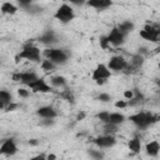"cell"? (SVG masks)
Instances as JSON below:
<instances>
[{
    "instance_id": "6da1fadb",
    "label": "cell",
    "mask_w": 160,
    "mask_h": 160,
    "mask_svg": "<svg viewBox=\"0 0 160 160\" xmlns=\"http://www.w3.org/2000/svg\"><path fill=\"white\" fill-rule=\"evenodd\" d=\"M158 119V116L152 115L151 112H146V111H141V112H136L134 115L129 116V120L135 124L139 129H146L148 126H150L152 122H155Z\"/></svg>"
},
{
    "instance_id": "7a4b0ae2",
    "label": "cell",
    "mask_w": 160,
    "mask_h": 160,
    "mask_svg": "<svg viewBox=\"0 0 160 160\" xmlns=\"http://www.w3.org/2000/svg\"><path fill=\"white\" fill-rule=\"evenodd\" d=\"M44 56L52 61L55 65H62L68 61L69 54L64 49H58V48H48L44 50Z\"/></svg>"
},
{
    "instance_id": "3957f363",
    "label": "cell",
    "mask_w": 160,
    "mask_h": 160,
    "mask_svg": "<svg viewBox=\"0 0 160 160\" xmlns=\"http://www.w3.org/2000/svg\"><path fill=\"white\" fill-rule=\"evenodd\" d=\"M54 18L56 20H59L60 22H70L71 20H74L75 18V14H74V10L70 5L68 4H62L58 8L56 12L54 14Z\"/></svg>"
},
{
    "instance_id": "277c9868",
    "label": "cell",
    "mask_w": 160,
    "mask_h": 160,
    "mask_svg": "<svg viewBox=\"0 0 160 160\" xmlns=\"http://www.w3.org/2000/svg\"><path fill=\"white\" fill-rule=\"evenodd\" d=\"M18 59H25V60H30V61H40V49L35 45H26L24 46V49L19 52Z\"/></svg>"
},
{
    "instance_id": "5b68a950",
    "label": "cell",
    "mask_w": 160,
    "mask_h": 160,
    "mask_svg": "<svg viewBox=\"0 0 160 160\" xmlns=\"http://www.w3.org/2000/svg\"><path fill=\"white\" fill-rule=\"evenodd\" d=\"M159 35H160V28L158 25L146 24L144 26V29L140 30V36L144 40H148V41H151V42L159 41Z\"/></svg>"
},
{
    "instance_id": "8992f818",
    "label": "cell",
    "mask_w": 160,
    "mask_h": 160,
    "mask_svg": "<svg viewBox=\"0 0 160 160\" xmlns=\"http://www.w3.org/2000/svg\"><path fill=\"white\" fill-rule=\"evenodd\" d=\"M29 89L32 92H51L54 91L52 88L46 82V80L44 78H38L34 81H31L29 85Z\"/></svg>"
},
{
    "instance_id": "52a82bcc",
    "label": "cell",
    "mask_w": 160,
    "mask_h": 160,
    "mask_svg": "<svg viewBox=\"0 0 160 160\" xmlns=\"http://www.w3.org/2000/svg\"><path fill=\"white\" fill-rule=\"evenodd\" d=\"M128 65V60L121 56V55H116V56H112L110 58L109 62H108V68L110 70H114V71H122Z\"/></svg>"
},
{
    "instance_id": "ba28073f",
    "label": "cell",
    "mask_w": 160,
    "mask_h": 160,
    "mask_svg": "<svg viewBox=\"0 0 160 160\" xmlns=\"http://www.w3.org/2000/svg\"><path fill=\"white\" fill-rule=\"evenodd\" d=\"M110 75H111V70L108 68V65H105V64H99V65L94 69L91 78H92V80L98 81V80H106V79L110 78Z\"/></svg>"
},
{
    "instance_id": "9c48e42d",
    "label": "cell",
    "mask_w": 160,
    "mask_h": 160,
    "mask_svg": "<svg viewBox=\"0 0 160 160\" xmlns=\"http://www.w3.org/2000/svg\"><path fill=\"white\" fill-rule=\"evenodd\" d=\"M106 39H108V41H109L110 45L119 46V45H121V44L124 42V40H125V35H124V34L115 26V28L111 29V31L109 32V35L106 36Z\"/></svg>"
},
{
    "instance_id": "30bf717a",
    "label": "cell",
    "mask_w": 160,
    "mask_h": 160,
    "mask_svg": "<svg viewBox=\"0 0 160 160\" xmlns=\"http://www.w3.org/2000/svg\"><path fill=\"white\" fill-rule=\"evenodd\" d=\"M18 152V146L14 141V139H6L1 145H0V155H6L11 156Z\"/></svg>"
},
{
    "instance_id": "8fae6325",
    "label": "cell",
    "mask_w": 160,
    "mask_h": 160,
    "mask_svg": "<svg viewBox=\"0 0 160 160\" xmlns=\"http://www.w3.org/2000/svg\"><path fill=\"white\" fill-rule=\"evenodd\" d=\"M94 142H95L96 146H99V148H101V149H106V148H111V146H114L115 142H116V140H115L114 135L104 134V135L96 138V139L94 140Z\"/></svg>"
},
{
    "instance_id": "7c38bea8",
    "label": "cell",
    "mask_w": 160,
    "mask_h": 160,
    "mask_svg": "<svg viewBox=\"0 0 160 160\" xmlns=\"http://www.w3.org/2000/svg\"><path fill=\"white\" fill-rule=\"evenodd\" d=\"M36 114H38L40 118H42V119H55V118L58 116L56 110H55L52 106H49V105L39 108V109L36 110Z\"/></svg>"
},
{
    "instance_id": "4fadbf2b",
    "label": "cell",
    "mask_w": 160,
    "mask_h": 160,
    "mask_svg": "<svg viewBox=\"0 0 160 160\" xmlns=\"http://www.w3.org/2000/svg\"><path fill=\"white\" fill-rule=\"evenodd\" d=\"M85 4L89 8H92V9H96V10H102V9H106V8L111 6L112 0H86Z\"/></svg>"
},
{
    "instance_id": "5bb4252c",
    "label": "cell",
    "mask_w": 160,
    "mask_h": 160,
    "mask_svg": "<svg viewBox=\"0 0 160 160\" xmlns=\"http://www.w3.org/2000/svg\"><path fill=\"white\" fill-rule=\"evenodd\" d=\"M39 41L42 42V44H46V45H52L55 42H58V39H56V35L54 31L49 30V31H45L40 38H39Z\"/></svg>"
},
{
    "instance_id": "9a60e30c",
    "label": "cell",
    "mask_w": 160,
    "mask_h": 160,
    "mask_svg": "<svg viewBox=\"0 0 160 160\" xmlns=\"http://www.w3.org/2000/svg\"><path fill=\"white\" fill-rule=\"evenodd\" d=\"M145 150H146V154L150 155V156H158L159 151H160V145L156 140H152L150 142L146 144L145 146Z\"/></svg>"
},
{
    "instance_id": "2e32d148",
    "label": "cell",
    "mask_w": 160,
    "mask_h": 160,
    "mask_svg": "<svg viewBox=\"0 0 160 160\" xmlns=\"http://www.w3.org/2000/svg\"><path fill=\"white\" fill-rule=\"evenodd\" d=\"M35 79H38V75L32 71H24L20 72V82L24 85H29L31 81H34Z\"/></svg>"
},
{
    "instance_id": "e0dca14e",
    "label": "cell",
    "mask_w": 160,
    "mask_h": 160,
    "mask_svg": "<svg viewBox=\"0 0 160 160\" xmlns=\"http://www.w3.org/2000/svg\"><path fill=\"white\" fill-rule=\"evenodd\" d=\"M12 101V95L8 90H0V109H5L8 104Z\"/></svg>"
},
{
    "instance_id": "ac0fdd59",
    "label": "cell",
    "mask_w": 160,
    "mask_h": 160,
    "mask_svg": "<svg viewBox=\"0 0 160 160\" xmlns=\"http://www.w3.org/2000/svg\"><path fill=\"white\" fill-rule=\"evenodd\" d=\"M0 10H1L2 14H6V15H14V14H16L18 8H16L14 4H11L10 1H5V2L1 5Z\"/></svg>"
},
{
    "instance_id": "d6986e66",
    "label": "cell",
    "mask_w": 160,
    "mask_h": 160,
    "mask_svg": "<svg viewBox=\"0 0 160 160\" xmlns=\"http://www.w3.org/2000/svg\"><path fill=\"white\" fill-rule=\"evenodd\" d=\"M125 121V116L120 112H110L109 115V121L110 124H114V125H120Z\"/></svg>"
},
{
    "instance_id": "ffe728a7",
    "label": "cell",
    "mask_w": 160,
    "mask_h": 160,
    "mask_svg": "<svg viewBox=\"0 0 160 160\" xmlns=\"http://www.w3.org/2000/svg\"><path fill=\"white\" fill-rule=\"evenodd\" d=\"M50 82H51V85L55 86V88H64V86H66V79H65L64 76H61V75L52 76V78L50 79Z\"/></svg>"
},
{
    "instance_id": "44dd1931",
    "label": "cell",
    "mask_w": 160,
    "mask_h": 160,
    "mask_svg": "<svg viewBox=\"0 0 160 160\" xmlns=\"http://www.w3.org/2000/svg\"><path fill=\"white\" fill-rule=\"evenodd\" d=\"M128 148H129V150H131L132 152H139L140 149H141L140 139H139V138H132L131 140H129V142H128Z\"/></svg>"
},
{
    "instance_id": "7402d4cb",
    "label": "cell",
    "mask_w": 160,
    "mask_h": 160,
    "mask_svg": "<svg viewBox=\"0 0 160 160\" xmlns=\"http://www.w3.org/2000/svg\"><path fill=\"white\" fill-rule=\"evenodd\" d=\"M124 35H128L129 32H131L134 30V24L131 21H124L121 24H119V26H116Z\"/></svg>"
},
{
    "instance_id": "603a6c76",
    "label": "cell",
    "mask_w": 160,
    "mask_h": 160,
    "mask_svg": "<svg viewBox=\"0 0 160 160\" xmlns=\"http://www.w3.org/2000/svg\"><path fill=\"white\" fill-rule=\"evenodd\" d=\"M144 96L139 92V90H134V96L128 100V106H135V105H139L141 101H142Z\"/></svg>"
},
{
    "instance_id": "cb8c5ba5",
    "label": "cell",
    "mask_w": 160,
    "mask_h": 160,
    "mask_svg": "<svg viewBox=\"0 0 160 160\" xmlns=\"http://www.w3.org/2000/svg\"><path fill=\"white\" fill-rule=\"evenodd\" d=\"M40 65H41V69H42L44 71H52V70L55 69V66H56V65H55L52 61H50L49 59L42 60Z\"/></svg>"
},
{
    "instance_id": "d4e9b609",
    "label": "cell",
    "mask_w": 160,
    "mask_h": 160,
    "mask_svg": "<svg viewBox=\"0 0 160 160\" xmlns=\"http://www.w3.org/2000/svg\"><path fill=\"white\" fill-rule=\"evenodd\" d=\"M116 131H118V125H114V124H110V122H105V125H104V132L105 134L112 135Z\"/></svg>"
},
{
    "instance_id": "484cf974",
    "label": "cell",
    "mask_w": 160,
    "mask_h": 160,
    "mask_svg": "<svg viewBox=\"0 0 160 160\" xmlns=\"http://www.w3.org/2000/svg\"><path fill=\"white\" fill-rule=\"evenodd\" d=\"M61 98H64L66 101H69V102H71V104H74V101H75L74 94H72L70 90H65L64 92H61Z\"/></svg>"
},
{
    "instance_id": "4316f807",
    "label": "cell",
    "mask_w": 160,
    "mask_h": 160,
    "mask_svg": "<svg viewBox=\"0 0 160 160\" xmlns=\"http://www.w3.org/2000/svg\"><path fill=\"white\" fill-rule=\"evenodd\" d=\"M109 115H110V112L109 111H101V112H99L98 115H96V118L101 121V122H108L109 121Z\"/></svg>"
},
{
    "instance_id": "83f0119b",
    "label": "cell",
    "mask_w": 160,
    "mask_h": 160,
    "mask_svg": "<svg viewBox=\"0 0 160 160\" xmlns=\"http://www.w3.org/2000/svg\"><path fill=\"white\" fill-rule=\"evenodd\" d=\"M98 100H100V101H102V102H108V101L111 100V96H110L109 94H106V92H101V94L98 96Z\"/></svg>"
},
{
    "instance_id": "f1b7e54d",
    "label": "cell",
    "mask_w": 160,
    "mask_h": 160,
    "mask_svg": "<svg viewBox=\"0 0 160 160\" xmlns=\"http://www.w3.org/2000/svg\"><path fill=\"white\" fill-rule=\"evenodd\" d=\"M89 155L91 156V158H94V159H101L104 155H102V152H100V151H96V150H92V149H90L89 150Z\"/></svg>"
},
{
    "instance_id": "f546056e",
    "label": "cell",
    "mask_w": 160,
    "mask_h": 160,
    "mask_svg": "<svg viewBox=\"0 0 160 160\" xmlns=\"http://www.w3.org/2000/svg\"><path fill=\"white\" fill-rule=\"evenodd\" d=\"M100 46H101L102 49H108V48L110 46V44H109L106 36H100Z\"/></svg>"
},
{
    "instance_id": "4dcf8cb0",
    "label": "cell",
    "mask_w": 160,
    "mask_h": 160,
    "mask_svg": "<svg viewBox=\"0 0 160 160\" xmlns=\"http://www.w3.org/2000/svg\"><path fill=\"white\" fill-rule=\"evenodd\" d=\"M18 94L20 98H28L29 96V90H26L25 88H19L18 89Z\"/></svg>"
},
{
    "instance_id": "1f68e13d",
    "label": "cell",
    "mask_w": 160,
    "mask_h": 160,
    "mask_svg": "<svg viewBox=\"0 0 160 160\" xmlns=\"http://www.w3.org/2000/svg\"><path fill=\"white\" fill-rule=\"evenodd\" d=\"M126 106H128V101L126 100H119V101L115 102V108H118V109H124Z\"/></svg>"
},
{
    "instance_id": "d6a6232c",
    "label": "cell",
    "mask_w": 160,
    "mask_h": 160,
    "mask_svg": "<svg viewBox=\"0 0 160 160\" xmlns=\"http://www.w3.org/2000/svg\"><path fill=\"white\" fill-rule=\"evenodd\" d=\"M18 108V104L16 102H10V104H8L6 106H5V111H14L15 109Z\"/></svg>"
},
{
    "instance_id": "836d02e7",
    "label": "cell",
    "mask_w": 160,
    "mask_h": 160,
    "mask_svg": "<svg viewBox=\"0 0 160 160\" xmlns=\"http://www.w3.org/2000/svg\"><path fill=\"white\" fill-rule=\"evenodd\" d=\"M19 4H20V6H22V8H26V6H29V5H31V2H32V0H16Z\"/></svg>"
},
{
    "instance_id": "e575fe53",
    "label": "cell",
    "mask_w": 160,
    "mask_h": 160,
    "mask_svg": "<svg viewBox=\"0 0 160 160\" xmlns=\"http://www.w3.org/2000/svg\"><path fill=\"white\" fill-rule=\"evenodd\" d=\"M132 96H134V91H132V90H125V91H124V98H125L126 100H130Z\"/></svg>"
},
{
    "instance_id": "d590c367",
    "label": "cell",
    "mask_w": 160,
    "mask_h": 160,
    "mask_svg": "<svg viewBox=\"0 0 160 160\" xmlns=\"http://www.w3.org/2000/svg\"><path fill=\"white\" fill-rule=\"evenodd\" d=\"M52 124H54V120L52 119H44V120H41V125L49 126V125H52Z\"/></svg>"
},
{
    "instance_id": "8d00e7d4",
    "label": "cell",
    "mask_w": 160,
    "mask_h": 160,
    "mask_svg": "<svg viewBox=\"0 0 160 160\" xmlns=\"http://www.w3.org/2000/svg\"><path fill=\"white\" fill-rule=\"evenodd\" d=\"M71 4H74V5H78V6H81V5H84L85 2H86V0H69Z\"/></svg>"
},
{
    "instance_id": "74e56055",
    "label": "cell",
    "mask_w": 160,
    "mask_h": 160,
    "mask_svg": "<svg viewBox=\"0 0 160 160\" xmlns=\"http://www.w3.org/2000/svg\"><path fill=\"white\" fill-rule=\"evenodd\" d=\"M11 78H12V80H14V81H16V82H20V72H14Z\"/></svg>"
},
{
    "instance_id": "f35d334b",
    "label": "cell",
    "mask_w": 160,
    "mask_h": 160,
    "mask_svg": "<svg viewBox=\"0 0 160 160\" xmlns=\"http://www.w3.org/2000/svg\"><path fill=\"white\" fill-rule=\"evenodd\" d=\"M55 159H56V155H54V154L46 155V160H55Z\"/></svg>"
},
{
    "instance_id": "ab89813d",
    "label": "cell",
    "mask_w": 160,
    "mask_h": 160,
    "mask_svg": "<svg viewBox=\"0 0 160 160\" xmlns=\"http://www.w3.org/2000/svg\"><path fill=\"white\" fill-rule=\"evenodd\" d=\"M85 118V112H80V114H78V116H76V120H82Z\"/></svg>"
},
{
    "instance_id": "60d3db41",
    "label": "cell",
    "mask_w": 160,
    "mask_h": 160,
    "mask_svg": "<svg viewBox=\"0 0 160 160\" xmlns=\"http://www.w3.org/2000/svg\"><path fill=\"white\" fill-rule=\"evenodd\" d=\"M29 144H30V145H38V144H39V142H38V141H36V140H35V139H31V140H30V141H29Z\"/></svg>"
},
{
    "instance_id": "b9f144b4",
    "label": "cell",
    "mask_w": 160,
    "mask_h": 160,
    "mask_svg": "<svg viewBox=\"0 0 160 160\" xmlns=\"http://www.w3.org/2000/svg\"><path fill=\"white\" fill-rule=\"evenodd\" d=\"M104 82H105V80H98L96 81V84H99V85H102Z\"/></svg>"
}]
</instances>
